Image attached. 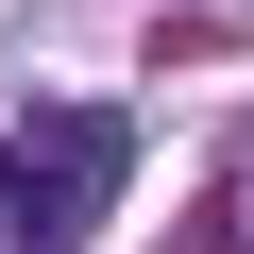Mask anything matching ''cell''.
<instances>
[{"instance_id":"obj_1","label":"cell","mask_w":254,"mask_h":254,"mask_svg":"<svg viewBox=\"0 0 254 254\" xmlns=\"http://www.w3.org/2000/svg\"><path fill=\"white\" fill-rule=\"evenodd\" d=\"M119 153H136V136H119L102 102H51L34 136H17V170H0V187H17V237H85L119 203Z\"/></svg>"}]
</instances>
